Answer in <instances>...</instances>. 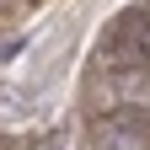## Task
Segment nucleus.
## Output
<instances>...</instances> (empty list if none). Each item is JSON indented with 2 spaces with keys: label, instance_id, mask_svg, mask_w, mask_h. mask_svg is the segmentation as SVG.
<instances>
[{
  "label": "nucleus",
  "instance_id": "f257e3e1",
  "mask_svg": "<svg viewBox=\"0 0 150 150\" xmlns=\"http://www.w3.org/2000/svg\"><path fill=\"white\" fill-rule=\"evenodd\" d=\"M91 150H150V112L145 107H118L91 123Z\"/></svg>",
  "mask_w": 150,
  "mask_h": 150
}]
</instances>
